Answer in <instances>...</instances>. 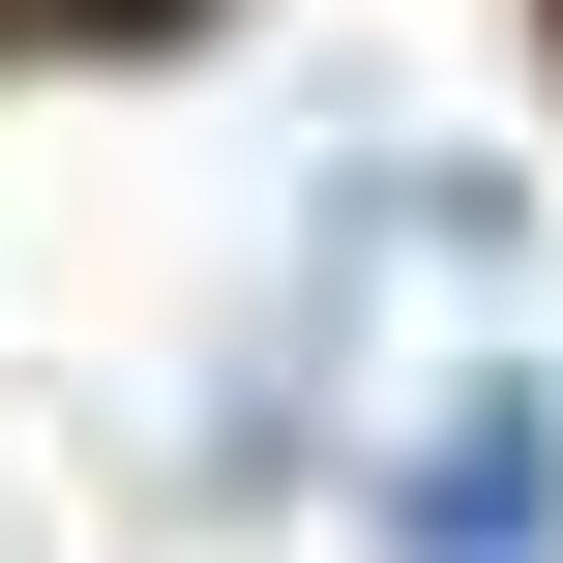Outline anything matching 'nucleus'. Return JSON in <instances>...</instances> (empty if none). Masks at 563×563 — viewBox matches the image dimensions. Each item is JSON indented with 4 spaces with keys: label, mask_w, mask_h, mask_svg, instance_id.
<instances>
[{
    "label": "nucleus",
    "mask_w": 563,
    "mask_h": 563,
    "mask_svg": "<svg viewBox=\"0 0 563 563\" xmlns=\"http://www.w3.org/2000/svg\"><path fill=\"white\" fill-rule=\"evenodd\" d=\"M386 563H563V386H445L386 445Z\"/></svg>",
    "instance_id": "obj_1"
}]
</instances>
